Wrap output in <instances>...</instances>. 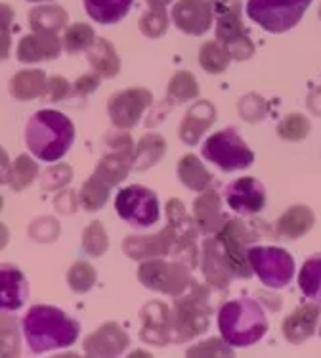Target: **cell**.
<instances>
[{
    "mask_svg": "<svg viewBox=\"0 0 321 358\" xmlns=\"http://www.w3.org/2000/svg\"><path fill=\"white\" fill-rule=\"evenodd\" d=\"M23 331L31 351L40 355L59 347H71L79 337V324L59 308L37 305L25 316Z\"/></svg>",
    "mask_w": 321,
    "mask_h": 358,
    "instance_id": "6da1fadb",
    "label": "cell"
},
{
    "mask_svg": "<svg viewBox=\"0 0 321 358\" xmlns=\"http://www.w3.org/2000/svg\"><path fill=\"white\" fill-rule=\"evenodd\" d=\"M75 138L73 123L54 110L37 111L27 123V148L43 161H58L67 154Z\"/></svg>",
    "mask_w": 321,
    "mask_h": 358,
    "instance_id": "7a4b0ae2",
    "label": "cell"
},
{
    "mask_svg": "<svg viewBox=\"0 0 321 358\" xmlns=\"http://www.w3.org/2000/svg\"><path fill=\"white\" fill-rule=\"evenodd\" d=\"M218 328L227 345L248 347L262 339L268 329V320L256 301L237 299L220 308Z\"/></svg>",
    "mask_w": 321,
    "mask_h": 358,
    "instance_id": "3957f363",
    "label": "cell"
},
{
    "mask_svg": "<svg viewBox=\"0 0 321 358\" xmlns=\"http://www.w3.org/2000/svg\"><path fill=\"white\" fill-rule=\"evenodd\" d=\"M211 305L207 289L197 284H191V292L178 295L172 313V334L176 341H190L201 336L209 328Z\"/></svg>",
    "mask_w": 321,
    "mask_h": 358,
    "instance_id": "277c9868",
    "label": "cell"
},
{
    "mask_svg": "<svg viewBox=\"0 0 321 358\" xmlns=\"http://www.w3.org/2000/svg\"><path fill=\"white\" fill-rule=\"evenodd\" d=\"M212 14L216 15V38L230 52L232 59H248L255 52V44L248 38L241 22V0H209Z\"/></svg>",
    "mask_w": 321,
    "mask_h": 358,
    "instance_id": "5b68a950",
    "label": "cell"
},
{
    "mask_svg": "<svg viewBox=\"0 0 321 358\" xmlns=\"http://www.w3.org/2000/svg\"><path fill=\"white\" fill-rule=\"evenodd\" d=\"M312 0H248L247 14L262 29L283 33L292 29Z\"/></svg>",
    "mask_w": 321,
    "mask_h": 358,
    "instance_id": "8992f818",
    "label": "cell"
},
{
    "mask_svg": "<svg viewBox=\"0 0 321 358\" xmlns=\"http://www.w3.org/2000/svg\"><path fill=\"white\" fill-rule=\"evenodd\" d=\"M138 278L142 284L154 289V292L167 293V295H182L188 292L193 284V280L188 271L186 263H167L160 257L157 259H146L140 264Z\"/></svg>",
    "mask_w": 321,
    "mask_h": 358,
    "instance_id": "52a82bcc",
    "label": "cell"
},
{
    "mask_svg": "<svg viewBox=\"0 0 321 358\" xmlns=\"http://www.w3.org/2000/svg\"><path fill=\"white\" fill-rule=\"evenodd\" d=\"M167 228L170 241H172V251L170 255L178 257L180 261L193 268L195 264V257H197V249H195V241H197V222L191 219L186 207L180 199H170L167 203Z\"/></svg>",
    "mask_w": 321,
    "mask_h": 358,
    "instance_id": "ba28073f",
    "label": "cell"
},
{
    "mask_svg": "<svg viewBox=\"0 0 321 358\" xmlns=\"http://www.w3.org/2000/svg\"><path fill=\"white\" fill-rule=\"evenodd\" d=\"M203 155L224 171H237L253 165L255 154L248 150L239 134L232 129L216 132L204 142Z\"/></svg>",
    "mask_w": 321,
    "mask_h": 358,
    "instance_id": "9c48e42d",
    "label": "cell"
},
{
    "mask_svg": "<svg viewBox=\"0 0 321 358\" xmlns=\"http://www.w3.org/2000/svg\"><path fill=\"white\" fill-rule=\"evenodd\" d=\"M247 259L258 278L270 287H283L294 276L292 257L279 248H248Z\"/></svg>",
    "mask_w": 321,
    "mask_h": 358,
    "instance_id": "30bf717a",
    "label": "cell"
},
{
    "mask_svg": "<svg viewBox=\"0 0 321 358\" xmlns=\"http://www.w3.org/2000/svg\"><path fill=\"white\" fill-rule=\"evenodd\" d=\"M115 209L119 217L132 227L146 228L159 220V201L154 192L144 186H128L117 194Z\"/></svg>",
    "mask_w": 321,
    "mask_h": 358,
    "instance_id": "8fae6325",
    "label": "cell"
},
{
    "mask_svg": "<svg viewBox=\"0 0 321 358\" xmlns=\"http://www.w3.org/2000/svg\"><path fill=\"white\" fill-rule=\"evenodd\" d=\"M253 240H255V236L248 232L247 227L241 220L227 219L224 227L216 232V241H218L234 276L248 278L253 274V268L247 259V245Z\"/></svg>",
    "mask_w": 321,
    "mask_h": 358,
    "instance_id": "7c38bea8",
    "label": "cell"
},
{
    "mask_svg": "<svg viewBox=\"0 0 321 358\" xmlns=\"http://www.w3.org/2000/svg\"><path fill=\"white\" fill-rule=\"evenodd\" d=\"M110 154L105 155L98 167H96L94 176L107 184V186H115V184L123 182L128 171L134 167V150H132V138L128 134H119L111 144Z\"/></svg>",
    "mask_w": 321,
    "mask_h": 358,
    "instance_id": "4fadbf2b",
    "label": "cell"
},
{
    "mask_svg": "<svg viewBox=\"0 0 321 358\" xmlns=\"http://www.w3.org/2000/svg\"><path fill=\"white\" fill-rule=\"evenodd\" d=\"M151 103V92L146 88L123 90L110 100V117L117 129H130L138 123L142 113Z\"/></svg>",
    "mask_w": 321,
    "mask_h": 358,
    "instance_id": "5bb4252c",
    "label": "cell"
},
{
    "mask_svg": "<svg viewBox=\"0 0 321 358\" xmlns=\"http://www.w3.org/2000/svg\"><path fill=\"white\" fill-rule=\"evenodd\" d=\"M142 329L140 337L142 341L157 347H165L172 339V313L168 310L165 303H149L142 308Z\"/></svg>",
    "mask_w": 321,
    "mask_h": 358,
    "instance_id": "9a60e30c",
    "label": "cell"
},
{
    "mask_svg": "<svg viewBox=\"0 0 321 358\" xmlns=\"http://www.w3.org/2000/svg\"><path fill=\"white\" fill-rule=\"evenodd\" d=\"M212 8L209 0H178L172 10L176 27L188 35H203L212 23Z\"/></svg>",
    "mask_w": 321,
    "mask_h": 358,
    "instance_id": "2e32d148",
    "label": "cell"
},
{
    "mask_svg": "<svg viewBox=\"0 0 321 358\" xmlns=\"http://www.w3.org/2000/svg\"><path fill=\"white\" fill-rule=\"evenodd\" d=\"M128 345H130V339L124 334V329L119 324L110 322L84 339V352L88 357L111 358L119 357Z\"/></svg>",
    "mask_w": 321,
    "mask_h": 358,
    "instance_id": "e0dca14e",
    "label": "cell"
},
{
    "mask_svg": "<svg viewBox=\"0 0 321 358\" xmlns=\"http://www.w3.org/2000/svg\"><path fill=\"white\" fill-rule=\"evenodd\" d=\"M226 201L234 211L253 215L260 211L266 203V192L258 180L245 176L227 186Z\"/></svg>",
    "mask_w": 321,
    "mask_h": 358,
    "instance_id": "ac0fdd59",
    "label": "cell"
},
{
    "mask_svg": "<svg viewBox=\"0 0 321 358\" xmlns=\"http://www.w3.org/2000/svg\"><path fill=\"white\" fill-rule=\"evenodd\" d=\"M61 41L56 33H35L22 38L17 44V59L23 64H35L43 59L58 58L61 52Z\"/></svg>",
    "mask_w": 321,
    "mask_h": 358,
    "instance_id": "d6986e66",
    "label": "cell"
},
{
    "mask_svg": "<svg viewBox=\"0 0 321 358\" xmlns=\"http://www.w3.org/2000/svg\"><path fill=\"white\" fill-rule=\"evenodd\" d=\"M123 249L126 257L144 261V259H157V257L170 255L172 241L168 236L167 228L159 234L151 236H130L123 241Z\"/></svg>",
    "mask_w": 321,
    "mask_h": 358,
    "instance_id": "ffe728a7",
    "label": "cell"
},
{
    "mask_svg": "<svg viewBox=\"0 0 321 358\" xmlns=\"http://www.w3.org/2000/svg\"><path fill=\"white\" fill-rule=\"evenodd\" d=\"M27 297L25 276L14 264H0V310H17Z\"/></svg>",
    "mask_w": 321,
    "mask_h": 358,
    "instance_id": "44dd1931",
    "label": "cell"
},
{
    "mask_svg": "<svg viewBox=\"0 0 321 358\" xmlns=\"http://www.w3.org/2000/svg\"><path fill=\"white\" fill-rule=\"evenodd\" d=\"M203 274L212 287H226L234 272L220 249L216 238H209L203 243Z\"/></svg>",
    "mask_w": 321,
    "mask_h": 358,
    "instance_id": "7402d4cb",
    "label": "cell"
},
{
    "mask_svg": "<svg viewBox=\"0 0 321 358\" xmlns=\"http://www.w3.org/2000/svg\"><path fill=\"white\" fill-rule=\"evenodd\" d=\"M193 215H195L197 228L204 234H216L227 220L226 215L220 209V196L209 188L203 192V196L195 199Z\"/></svg>",
    "mask_w": 321,
    "mask_h": 358,
    "instance_id": "603a6c76",
    "label": "cell"
},
{
    "mask_svg": "<svg viewBox=\"0 0 321 358\" xmlns=\"http://www.w3.org/2000/svg\"><path fill=\"white\" fill-rule=\"evenodd\" d=\"M321 316L320 305H304L297 308L291 316L283 322V334L291 343H302L314 336L315 326Z\"/></svg>",
    "mask_w": 321,
    "mask_h": 358,
    "instance_id": "cb8c5ba5",
    "label": "cell"
},
{
    "mask_svg": "<svg viewBox=\"0 0 321 358\" xmlns=\"http://www.w3.org/2000/svg\"><path fill=\"white\" fill-rule=\"evenodd\" d=\"M214 119H216V111L211 102H197L195 106H191V110L186 113L180 124V138L190 146L197 144L207 129L214 123Z\"/></svg>",
    "mask_w": 321,
    "mask_h": 358,
    "instance_id": "d4e9b609",
    "label": "cell"
},
{
    "mask_svg": "<svg viewBox=\"0 0 321 358\" xmlns=\"http://www.w3.org/2000/svg\"><path fill=\"white\" fill-rule=\"evenodd\" d=\"M315 222L314 213L308 209L306 205H292L291 209L279 217L278 220V234L287 240H297L300 236L312 230Z\"/></svg>",
    "mask_w": 321,
    "mask_h": 358,
    "instance_id": "484cf974",
    "label": "cell"
},
{
    "mask_svg": "<svg viewBox=\"0 0 321 358\" xmlns=\"http://www.w3.org/2000/svg\"><path fill=\"white\" fill-rule=\"evenodd\" d=\"M88 62L96 73L105 79H111L121 71V62H119L115 46L107 41H94L92 46L88 48Z\"/></svg>",
    "mask_w": 321,
    "mask_h": 358,
    "instance_id": "4316f807",
    "label": "cell"
},
{
    "mask_svg": "<svg viewBox=\"0 0 321 358\" xmlns=\"http://www.w3.org/2000/svg\"><path fill=\"white\" fill-rule=\"evenodd\" d=\"M132 6V0H84L88 15L103 25L117 23L128 14Z\"/></svg>",
    "mask_w": 321,
    "mask_h": 358,
    "instance_id": "83f0119b",
    "label": "cell"
},
{
    "mask_svg": "<svg viewBox=\"0 0 321 358\" xmlns=\"http://www.w3.org/2000/svg\"><path fill=\"white\" fill-rule=\"evenodd\" d=\"M10 90H12V94L17 100H33V98H38V96L46 94V75H44V71H38V69L20 71L12 79Z\"/></svg>",
    "mask_w": 321,
    "mask_h": 358,
    "instance_id": "f1b7e54d",
    "label": "cell"
},
{
    "mask_svg": "<svg viewBox=\"0 0 321 358\" xmlns=\"http://www.w3.org/2000/svg\"><path fill=\"white\" fill-rule=\"evenodd\" d=\"M67 23V14L59 6H38L31 10L29 25L35 33H56L64 29Z\"/></svg>",
    "mask_w": 321,
    "mask_h": 358,
    "instance_id": "f546056e",
    "label": "cell"
},
{
    "mask_svg": "<svg viewBox=\"0 0 321 358\" xmlns=\"http://www.w3.org/2000/svg\"><path fill=\"white\" fill-rule=\"evenodd\" d=\"M178 175L188 188L195 192H204L212 182L209 171L203 167V163L195 155H184L178 163Z\"/></svg>",
    "mask_w": 321,
    "mask_h": 358,
    "instance_id": "4dcf8cb0",
    "label": "cell"
},
{
    "mask_svg": "<svg viewBox=\"0 0 321 358\" xmlns=\"http://www.w3.org/2000/svg\"><path fill=\"white\" fill-rule=\"evenodd\" d=\"M167 144L165 140L157 136V134H147L140 140L136 154H134V167L144 171V169L154 167L155 163L165 155Z\"/></svg>",
    "mask_w": 321,
    "mask_h": 358,
    "instance_id": "1f68e13d",
    "label": "cell"
},
{
    "mask_svg": "<svg viewBox=\"0 0 321 358\" xmlns=\"http://www.w3.org/2000/svg\"><path fill=\"white\" fill-rule=\"evenodd\" d=\"M299 285L308 299L321 303V253L304 263L299 274Z\"/></svg>",
    "mask_w": 321,
    "mask_h": 358,
    "instance_id": "d6a6232c",
    "label": "cell"
},
{
    "mask_svg": "<svg viewBox=\"0 0 321 358\" xmlns=\"http://www.w3.org/2000/svg\"><path fill=\"white\" fill-rule=\"evenodd\" d=\"M199 94V85L197 79L188 71H180L170 79L168 85L167 100L168 103H186L190 102L191 98H197Z\"/></svg>",
    "mask_w": 321,
    "mask_h": 358,
    "instance_id": "836d02e7",
    "label": "cell"
},
{
    "mask_svg": "<svg viewBox=\"0 0 321 358\" xmlns=\"http://www.w3.org/2000/svg\"><path fill=\"white\" fill-rule=\"evenodd\" d=\"M230 59H232L230 52L218 41L203 44L201 52H199V64L209 73H222V71H226L227 66H230Z\"/></svg>",
    "mask_w": 321,
    "mask_h": 358,
    "instance_id": "e575fe53",
    "label": "cell"
},
{
    "mask_svg": "<svg viewBox=\"0 0 321 358\" xmlns=\"http://www.w3.org/2000/svg\"><path fill=\"white\" fill-rule=\"evenodd\" d=\"M22 355L17 320L12 315H0V357L15 358Z\"/></svg>",
    "mask_w": 321,
    "mask_h": 358,
    "instance_id": "d590c367",
    "label": "cell"
},
{
    "mask_svg": "<svg viewBox=\"0 0 321 358\" xmlns=\"http://www.w3.org/2000/svg\"><path fill=\"white\" fill-rule=\"evenodd\" d=\"M110 188L111 186L100 180L98 176L88 178L87 182L82 184V188H80V203H82V207L87 211L102 209L103 205L107 203V199H110Z\"/></svg>",
    "mask_w": 321,
    "mask_h": 358,
    "instance_id": "8d00e7d4",
    "label": "cell"
},
{
    "mask_svg": "<svg viewBox=\"0 0 321 358\" xmlns=\"http://www.w3.org/2000/svg\"><path fill=\"white\" fill-rule=\"evenodd\" d=\"M38 175V165L29 155H20L10 169V186L15 192L25 190Z\"/></svg>",
    "mask_w": 321,
    "mask_h": 358,
    "instance_id": "74e56055",
    "label": "cell"
},
{
    "mask_svg": "<svg viewBox=\"0 0 321 358\" xmlns=\"http://www.w3.org/2000/svg\"><path fill=\"white\" fill-rule=\"evenodd\" d=\"M94 41V29H92L90 25H87V23H75V25H71V27L66 31L64 48H66L69 54H77V52L88 50Z\"/></svg>",
    "mask_w": 321,
    "mask_h": 358,
    "instance_id": "f35d334b",
    "label": "cell"
},
{
    "mask_svg": "<svg viewBox=\"0 0 321 358\" xmlns=\"http://www.w3.org/2000/svg\"><path fill=\"white\" fill-rule=\"evenodd\" d=\"M82 245H84V251H87L88 255L92 257H100L107 251L110 241H107L105 228H103V224L100 220H94V222L84 230V234H82Z\"/></svg>",
    "mask_w": 321,
    "mask_h": 358,
    "instance_id": "ab89813d",
    "label": "cell"
},
{
    "mask_svg": "<svg viewBox=\"0 0 321 358\" xmlns=\"http://www.w3.org/2000/svg\"><path fill=\"white\" fill-rule=\"evenodd\" d=\"M168 29V15L165 12V8H151L147 14L142 15L140 20V31L146 37L157 38L160 35H165Z\"/></svg>",
    "mask_w": 321,
    "mask_h": 358,
    "instance_id": "60d3db41",
    "label": "cell"
},
{
    "mask_svg": "<svg viewBox=\"0 0 321 358\" xmlns=\"http://www.w3.org/2000/svg\"><path fill=\"white\" fill-rule=\"evenodd\" d=\"M67 282L71 285V289L77 293L88 292L96 282V271L92 264L84 263V261H77L71 266V271L67 274Z\"/></svg>",
    "mask_w": 321,
    "mask_h": 358,
    "instance_id": "b9f144b4",
    "label": "cell"
},
{
    "mask_svg": "<svg viewBox=\"0 0 321 358\" xmlns=\"http://www.w3.org/2000/svg\"><path fill=\"white\" fill-rule=\"evenodd\" d=\"M310 132V121L304 115H289L283 123H279L278 134L285 140H302L306 138Z\"/></svg>",
    "mask_w": 321,
    "mask_h": 358,
    "instance_id": "7bdbcfd3",
    "label": "cell"
},
{
    "mask_svg": "<svg viewBox=\"0 0 321 358\" xmlns=\"http://www.w3.org/2000/svg\"><path fill=\"white\" fill-rule=\"evenodd\" d=\"M71 178H73L71 167H67V165H56L54 169H48L44 173V190H58V188H64L67 182H71Z\"/></svg>",
    "mask_w": 321,
    "mask_h": 358,
    "instance_id": "ee69618b",
    "label": "cell"
},
{
    "mask_svg": "<svg viewBox=\"0 0 321 358\" xmlns=\"http://www.w3.org/2000/svg\"><path fill=\"white\" fill-rule=\"evenodd\" d=\"M29 234L35 241H52L59 234V224L54 219H37L29 227Z\"/></svg>",
    "mask_w": 321,
    "mask_h": 358,
    "instance_id": "f6af8a7d",
    "label": "cell"
},
{
    "mask_svg": "<svg viewBox=\"0 0 321 358\" xmlns=\"http://www.w3.org/2000/svg\"><path fill=\"white\" fill-rule=\"evenodd\" d=\"M232 357L234 351L226 347V345L218 341V339H211V341H203L197 347H193L188 351V357Z\"/></svg>",
    "mask_w": 321,
    "mask_h": 358,
    "instance_id": "bcb514c9",
    "label": "cell"
},
{
    "mask_svg": "<svg viewBox=\"0 0 321 358\" xmlns=\"http://www.w3.org/2000/svg\"><path fill=\"white\" fill-rule=\"evenodd\" d=\"M69 83H67L64 77H52V79L46 80V96H48V100L52 102H59V100H64L67 94H69Z\"/></svg>",
    "mask_w": 321,
    "mask_h": 358,
    "instance_id": "7dc6e473",
    "label": "cell"
},
{
    "mask_svg": "<svg viewBox=\"0 0 321 358\" xmlns=\"http://www.w3.org/2000/svg\"><path fill=\"white\" fill-rule=\"evenodd\" d=\"M98 87H100V75L98 73H88L84 77H79L77 83H75V90L79 94H90Z\"/></svg>",
    "mask_w": 321,
    "mask_h": 358,
    "instance_id": "c3c4849f",
    "label": "cell"
},
{
    "mask_svg": "<svg viewBox=\"0 0 321 358\" xmlns=\"http://www.w3.org/2000/svg\"><path fill=\"white\" fill-rule=\"evenodd\" d=\"M56 209L59 213H73L77 209V199L71 190H64L56 198Z\"/></svg>",
    "mask_w": 321,
    "mask_h": 358,
    "instance_id": "681fc988",
    "label": "cell"
},
{
    "mask_svg": "<svg viewBox=\"0 0 321 358\" xmlns=\"http://www.w3.org/2000/svg\"><path fill=\"white\" fill-rule=\"evenodd\" d=\"M10 169H12V163H10L6 150L0 148V184L10 182Z\"/></svg>",
    "mask_w": 321,
    "mask_h": 358,
    "instance_id": "f907efd6",
    "label": "cell"
},
{
    "mask_svg": "<svg viewBox=\"0 0 321 358\" xmlns=\"http://www.w3.org/2000/svg\"><path fill=\"white\" fill-rule=\"evenodd\" d=\"M14 15V10L8 6V4H0V31H8L10 33Z\"/></svg>",
    "mask_w": 321,
    "mask_h": 358,
    "instance_id": "816d5d0a",
    "label": "cell"
},
{
    "mask_svg": "<svg viewBox=\"0 0 321 358\" xmlns=\"http://www.w3.org/2000/svg\"><path fill=\"white\" fill-rule=\"evenodd\" d=\"M10 44H12L10 33L8 31H0V62L10 56Z\"/></svg>",
    "mask_w": 321,
    "mask_h": 358,
    "instance_id": "f5cc1de1",
    "label": "cell"
},
{
    "mask_svg": "<svg viewBox=\"0 0 321 358\" xmlns=\"http://www.w3.org/2000/svg\"><path fill=\"white\" fill-rule=\"evenodd\" d=\"M308 106H310V110L315 111L318 115H321V90H315L314 94L310 96Z\"/></svg>",
    "mask_w": 321,
    "mask_h": 358,
    "instance_id": "db71d44e",
    "label": "cell"
},
{
    "mask_svg": "<svg viewBox=\"0 0 321 358\" xmlns=\"http://www.w3.org/2000/svg\"><path fill=\"white\" fill-rule=\"evenodd\" d=\"M8 241H10V232H8V228L0 222V249L6 248Z\"/></svg>",
    "mask_w": 321,
    "mask_h": 358,
    "instance_id": "11a10c76",
    "label": "cell"
},
{
    "mask_svg": "<svg viewBox=\"0 0 321 358\" xmlns=\"http://www.w3.org/2000/svg\"><path fill=\"white\" fill-rule=\"evenodd\" d=\"M170 0H147V4L151 8H165Z\"/></svg>",
    "mask_w": 321,
    "mask_h": 358,
    "instance_id": "9f6ffc18",
    "label": "cell"
},
{
    "mask_svg": "<svg viewBox=\"0 0 321 358\" xmlns=\"http://www.w3.org/2000/svg\"><path fill=\"white\" fill-rule=\"evenodd\" d=\"M29 2H46V0H29Z\"/></svg>",
    "mask_w": 321,
    "mask_h": 358,
    "instance_id": "6f0895ef",
    "label": "cell"
},
{
    "mask_svg": "<svg viewBox=\"0 0 321 358\" xmlns=\"http://www.w3.org/2000/svg\"><path fill=\"white\" fill-rule=\"evenodd\" d=\"M2 205H4V201H2V196H0V209H2Z\"/></svg>",
    "mask_w": 321,
    "mask_h": 358,
    "instance_id": "680465c9",
    "label": "cell"
},
{
    "mask_svg": "<svg viewBox=\"0 0 321 358\" xmlns=\"http://www.w3.org/2000/svg\"><path fill=\"white\" fill-rule=\"evenodd\" d=\"M320 17H321V8H320Z\"/></svg>",
    "mask_w": 321,
    "mask_h": 358,
    "instance_id": "91938a15",
    "label": "cell"
},
{
    "mask_svg": "<svg viewBox=\"0 0 321 358\" xmlns=\"http://www.w3.org/2000/svg\"><path fill=\"white\" fill-rule=\"evenodd\" d=\"M320 336H321V328H320Z\"/></svg>",
    "mask_w": 321,
    "mask_h": 358,
    "instance_id": "94428289",
    "label": "cell"
}]
</instances>
